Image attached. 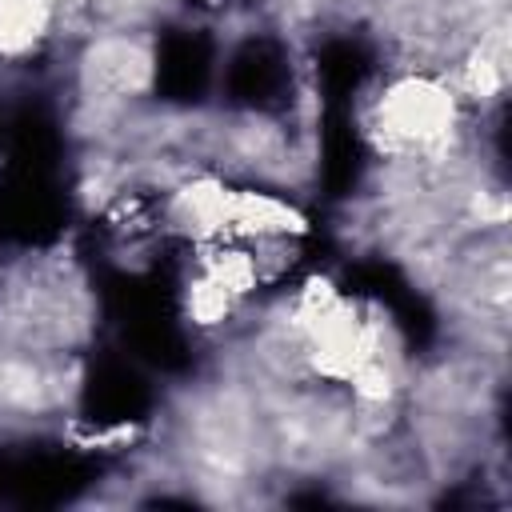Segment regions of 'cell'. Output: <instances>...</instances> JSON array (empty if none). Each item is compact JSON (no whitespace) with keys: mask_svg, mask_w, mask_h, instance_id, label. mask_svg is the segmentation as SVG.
I'll return each mask as SVG.
<instances>
[{"mask_svg":"<svg viewBox=\"0 0 512 512\" xmlns=\"http://www.w3.org/2000/svg\"><path fill=\"white\" fill-rule=\"evenodd\" d=\"M64 0H0V64L16 68L40 56L60 24Z\"/></svg>","mask_w":512,"mask_h":512,"instance_id":"cell-3","label":"cell"},{"mask_svg":"<svg viewBox=\"0 0 512 512\" xmlns=\"http://www.w3.org/2000/svg\"><path fill=\"white\" fill-rule=\"evenodd\" d=\"M464 100L444 72L408 68L384 80L368 104V136L380 156L440 168L464 140Z\"/></svg>","mask_w":512,"mask_h":512,"instance_id":"cell-1","label":"cell"},{"mask_svg":"<svg viewBox=\"0 0 512 512\" xmlns=\"http://www.w3.org/2000/svg\"><path fill=\"white\" fill-rule=\"evenodd\" d=\"M156 48L140 28H104L92 32L76 56V92L80 104L96 116H120L152 92Z\"/></svg>","mask_w":512,"mask_h":512,"instance_id":"cell-2","label":"cell"}]
</instances>
